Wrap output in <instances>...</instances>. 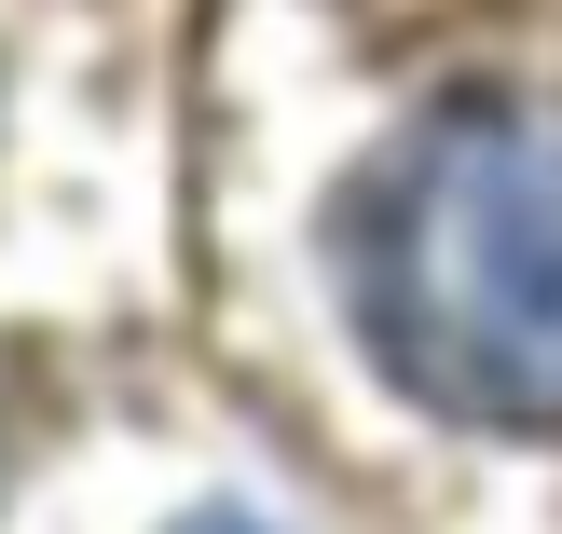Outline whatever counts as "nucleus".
Instances as JSON below:
<instances>
[{"mask_svg":"<svg viewBox=\"0 0 562 534\" xmlns=\"http://www.w3.org/2000/svg\"><path fill=\"white\" fill-rule=\"evenodd\" d=\"M371 356L453 425L562 439V96H453L344 219Z\"/></svg>","mask_w":562,"mask_h":534,"instance_id":"nucleus-1","label":"nucleus"}]
</instances>
